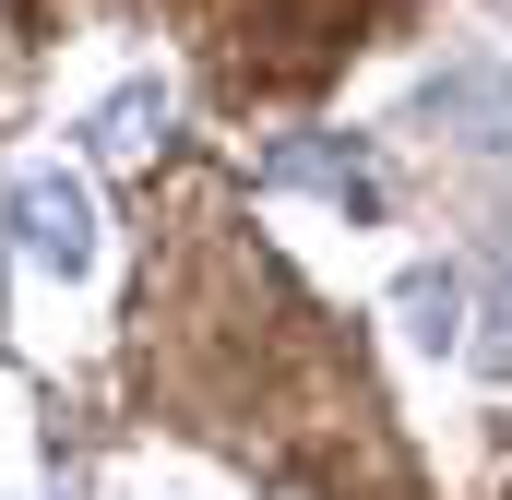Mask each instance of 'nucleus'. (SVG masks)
I'll return each instance as SVG.
<instances>
[{
	"label": "nucleus",
	"mask_w": 512,
	"mask_h": 500,
	"mask_svg": "<svg viewBox=\"0 0 512 500\" xmlns=\"http://www.w3.org/2000/svg\"><path fill=\"white\" fill-rule=\"evenodd\" d=\"M0 215H12V250H24L36 274H60V286H84L96 250H108L96 239V179H84V167H24Z\"/></svg>",
	"instance_id": "f257e3e1"
},
{
	"label": "nucleus",
	"mask_w": 512,
	"mask_h": 500,
	"mask_svg": "<svg viewBox=\"0 0 512 500\" xmlns=\"http://www.w3.org/2000/svg\"><path fill=\"white\" fill-rule=\"evenodd\" d=\"M405 120L429 131V143H453V155H477V167H501L512 155V72L501 60H441L405 96Z\"/></svg>",
	"instance_id": "f03ea898"
},
{
	"label": "nucleus",
	"mask_w": 512,
	"mask_h": 500,
	"mask_svg": "<svg viewBox=\"0 0 512 500\" xmlns=\"http://www.w3.org/2000/svg\"><path fill=\"white\" fill-rule=\"evenodd\" d=\"M262 191H310V203H334V215L382 227V167H370V143H358V131H286V143L262 155Z\"/></svg>",
	"instance_id": "7ed1b4c3"
},
{
	"label": "nucleus",
	"mask_w": 512,
	"mask_h": 500,
	"mask_svg": "<svg viewBox=\"0 0 512 500\" xmlns=\"http://www.w3.org/2000/svg\"><path fill=\"white\" fill-rule=\"evenodd\" d=\"M393 322H405L429 358H465V346H477V274H465V262H405V274H393Z\"/></svg>",
	"instance_id": "20e7f679"
},
{
	"label": "nucleus",
	"mask_w": 512,
	"mask_h": 500,
	"mask_svg": "<svg viewBox=\"0 0 512 500\" xmlns=\"http://www.w3.org/2000/svg\"><path fill=\"white\" fill-rule=\"evenodd\" d=\"M84 131H96V155H143V143L167 131V84H120V96H108Z\"/></svg>",
	"instance_id": "39448f33"
},
{
	"label": "nucleus",
	"mask_w": 512,
	"mask_h": 500,
	"mask_svg": "<svg viewBox=\"0 0 512 500\" xmlns=\"http://www.w3.org/2000/svg\"><path fill=\"white\" fill-rule=\"evenodd\" d=\"M477 358H489V370H512V286H501V334H477Z\"/></svg>",
	"instance_id": "423d86ee"
}]
</instances>
